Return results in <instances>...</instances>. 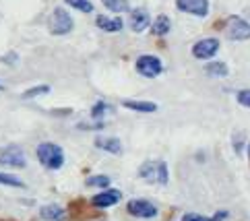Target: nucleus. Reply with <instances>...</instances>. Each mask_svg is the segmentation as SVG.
Returning a JSON list of instances; mask_svg holds the SVG:
<instances>
[{
	"label": "nucleus",
	"instance_id": "6e6552de",
	"mask_svg": "<svg viewBox=\"0 0 250 221\" xmlns=\"http://www.w3.org/2000/svg\"><path fill=\"white\" fill-rule=\"evenodd\" d=\"M178 11L194 17H207L209 15V0H176Z\"/></svg>",
	"mask_w": 250,
	"mask_h": 221
},
{
	"label": "nucleus",
	"instance_id": "4be33fe9",
	"mask_svg": "<svg viewBox=\"0 0 250 221\" xmlns=\"http://www.w3.org/2000/svg\"><path fill=\"white\" fill-rule=\"evenodd\" d=\"M0 184H4V186H15V188H23L25 186L17 176H11V174H0Z\"/></svg>",
	"mask_w": 250,
	"mask_h": 221
},
{
	"label": "nucleus",
	"instance_id": "f257e3e1",
	"mask_svg": "<svg viewBox=\"0 0 250 221\" xmlns=\"http://www.w3.org/2000/svg\"><path fill=\"white\" fill-rule=\"evenodd\" d=\"M139 178L149 182V184H159V186H166L167 180H169L166 161H162V159H151V161L141 163Z\"/></svg>",
	"mask_w": 250,
	"mask_h": 221
},
{
	"label": "nucleus",
	"instance_id": "a878e982",
	"mask_svg": "<svg viewBox=\"0 0 250 221\" xmlns=\"http://www.w3.org/2000/svg\"><path fill=\"white\" fill-rule=\"evenodd\" d=\"M226 217H229V213H228V211H219V213H215V215H213L209 221H223Z\"/></svg>",
	"mask_w": 250,
	"mask_h": 221
},
{
	"label": "nucleus",
	"instance_id": "9d476101",
	"mask_svg": "<svg viewBox=\"0 0 250 221\" xmlns=\"http://www.w3.org/2000/svg\"><path fill=\"white\" fill-rule=\"evenodd\" d=\"M120 199H122V192H120V190H116V188H105L104 192L95 194V197L91 199V205H93L95 209H108V207L118 205Z\"/></svg>",
	"mask_w": 250,
	"mask_h": 221
},
{
	"label": "nucleus",
	"instance_id": "9b49d317",
	"mask_svg": "<svg viewBox=\"0 0 250 221\" xmlns=\"http://www.w3.org/2000/svg\"><path fill=\"white\" fill-rule=\"evenodd\" d=\"M149 25H151V19H149V13L145 8H135V11H130V27L137 33L145 31Z\"/></svg>",
	"mask_w": 250,
	"mask_h": 221
},
{
	"label": "nucleus",
	"instance_id": "2eb2a0df",
	"mask_svg": "<svg viewBox=\"0 0 250 221\" xmlns=\"http://www.w3.org/2000/svg\"><path fill=\"white\" fill-rule=\"evenodd\" d=\"M124 108L128 110H135V112H143V114H151L157 110V103L153 101H137V100H124L122 101Z\"/></svg>",
	"mask_w": 250,
	"mask_h": 221
},
{
	"label": "nucleus",
	"instance_id": "b1692460",
	"mask_svg": "<svg viewBox=\"0 0 250 221\" xmlns=\"http://www.w3.org/2000/svg\"><path fill=\"white\" fill-rule=\"evenodd\" d=\"M238 103H242V105H246V108H250V89L238 93Z\"/></svg>",
	"mask_w": 250,
	"mask_h": 221
},
{
	"label": "nucleus",
	"instance_id": "423d86ee",
	"mask_svg": "<svg viewBox=\"0 0 250 221\" xmlns=\"http://www.w3.org/2000/svg\"><path fill=\"white\" fill-rule=\"evenodd\" d=\"M0 165L6 167H25L27 165V159L21 147L17 145H8L4 149H0Z\"/></svg>",
	"mask_w": 250,
	"mask_h": 221
},
{
	"label": "nucleus",
	"instance_id": "412c9836",
	"mask_svg": "<svg viewBox=\"0 0 250 221\" xmlns=\"http://www.w3.org/2000/svg\"><path fill=\"white\" fill-rule=\"evenodd\" d=\"M110 110H112V108H110V105L105 103V101H97L93 108H91V118H93V120H102V118L105 116V112H110Z\"/></svg>",
	"mask_w": 250,
	"mask_h": 221
},
{
	"label": "nucleus",
	"instance_id": "f8f14e48",
	"mask_svg": "<svg viewBox=\"0 0 250 221\" xmlns=\"http://www.w3.org/2000/svg\"><path fill=\"white\" fill-rule=\"evenodd\" d=\"M95 25L100 27L102 31H108V33H118L122 29V19L120 17H105V15H97Z\"/></svg>",
	"mask_w": 250,
	"mask_h": 221
},
{
	"label": "nucleus",
	"instance_id": "39448f33",
	"mask_svg": "<svg viewBox=\"0 0 250 221\" xmlns=\"http://www.w3.org/2000/svg\"><path fill=\"white\" fill-rule=\"evenodd\" d=\"M126 211L132 217H139V219H153L159 213L157 207L147 199H132V201H128Z\"/></svg>",
	"mask_w": 250,
	"mask_h": 221
},
{
	"label": "nucleus",
	"instance_id": "5701e85b",
	"mask_svg": "<svg viewBox=\"0 0 250 221\" xmlns=\"http://www.w3.org/2000/svg\"><path fill=\"white\" fill-rule=\"evenodd\" d=\"M43 93H50V85H38V87H33V89H27L23 93V100H31V97H38Z\"/></svg>",
	"mask_w": 250,
	"mask_h": 221
},
{
	"label": "nucleus",
	"instance_id": "393cba45",
	"mask_svg": "<svg viewBox=\"0 0 250 221\" xmlns=\"http://www.w3.org/2000/svg\"><path fill=\"white\" fill-rule=\"evenodd\" d=\"M182 221H209V219L203 217V215H196V213H186L182 217Z\"/></svg>",
	"mask_w": 250,
	"mask_h": 221
},
{
	"label": "nucleus",
	"instance_id": "20e7f679",
	"mask_svg": "<svg viewBox=\"0 0 250 221\" xmlns=\"http://www.w3.org/2000/svg\"><path fill=\"white\" fill-rule=\"evenodd\" d=\"M137 73L143 75V77H147V79H155L162 75V70H164V64H162V60H159L157 56L153 54H143L137 58Z\"/></svg>",
	"mask_w": 250,
	"mask_h": 221
},
{
	"label": "nucleus",
	"instance_id": "4468645a",
	"mask_svg": "<svg viewBox=\"0 0 250 221\" xmlns=\"http://www.w3.org/2000/svg\"><path fill=\"white\" fill-rule=\"evenodd\" d=\"M40 217L43 221H64L66 219V211L60 205H46L40 209Z\"/></svg>",
	"mask_w": 250,
	"mask_h": 221
},
{
	"label": "nucleus",
	"instance_id": "ddd939ff",
	"mask_svg": "<svg viewBox=\"0 0 250 221\" xmlns=\"http://www.w3.org/2000/svg\"><path fill=\"white\" fill-rule=\"evenodd\" d=\"M95 147L102 151H108L112 155H120L122 153V143L116 137H97L95 139Z\"/></svg>",
	"mask_w": 250,
	"mask_h": 221
},
{
	"label": "nucleus",
	"instance_id": "cd10ccee",
	"mask_svg": "<svg viewBox=\"0 0 250 221\" xmlns=\"http://www.w3.org/2000/svg\"><path fill=\"white\" fill-rule=\"evenodd\" d=\"M0 89H2V85H0Z\"/></svg>",
	"mask_w": 250,
	"mask_h": 221
},
{
	"label": "nucleus",
	"instance_id": "dca6fc26",
	"mask_svg": "<svg viewBox=\"0 0 250 221\" xmlns=\"http://www.w3.org/2000/svg\"><path fill=\"white\" fill-rule=\"evenodd\" d=\"M169 29H172V21H169L167 15H159L157 19L153 21V25H151V31H153V35H157V38L167 35Z\"/></svg>",
	"mask_w": 250,
	"mask_h": 221
},
{
	"label": "nucleus",
	"instance_id": "6ab92c4d",
	"mask_svg": "<svg viewBox=\"0 0 250 221\" xmlns=\"http://www.w3.org/2000/svg\"><path fill=\"white\" fill-rule=\"evenodd\" d=\"M87 186L91 188H108L110 186V176H89V178L85 180Z\"/></svg>",
	"mask_w": 250,
	"mask_h": 221
},
{
	"label": "nucleus",
	"instance_id": "f03ea898",
	"mask_svg": "<svg viewBox=\"0 0 250 221\" xmlns=\"http://www.w3.org/2000/svg\"><path fill=\"white\" fill-rule=\"evenodd\" d=\"M35 155H38L40 163L46 167V170H60L64 165V151L62 147L56 143H42L35 149Z\"/></svg>",
	"mask_w": 250,
	"mask_h": 221
},
{
	"label": "nucleus",
	"instance_id": "f3484780",
	"mask_svg": "<svg viewBox=\"0 0 250 221\" xmlns=\"http://www.w3.org/2000/svg\"><path fill=\"white\" fill-rule=\"evenodd\" d=\"M228 64L226 62H221V60H213V62H209L207 66H205V73H207L209 77H217V79H221V77H228Z\"/></svg>",
	"mask_w": 250,
	"mask_h": 221
},
{
	"label": "nucleus",
	"instance_id": "a211bd4d",
	"mask_svg": "<svg viewBox=\"0 0 250 221\" xmlns=\"http://www.w3.org/2000/svg\"><path fill=\"white\" fill-rule=\"evenodd\" d=\"M104 6L108 11H114V13H126L130 11V2L128 0H102Z\"/></svg>",
	"mask_w": 250,
	"mask_h": 221
},
{
	"label": "nucleus",
	"instance_id": "0eeeda50",
	"mask_svg": "<svg viewBox=\"0 0 250 221\" xmlns=\"http://www.w3.org/2000/svg\"><path fill=\"white\" fill-rule=\"evenodd\" d=\"M250 38V23L240 19V17H229L228 19V40L242 41Z\"/></svg>",
	"mask_w": 250,
	"mask_h": 221
},
{
	"label": "nucleus",
	"instance_id": "7ed1b4c3",
	"mask_svg": "<svg viewBox=\"0 0 250 221\" xmlns=\"http://www.w3.org/2000/svg\"><path fill=\"white\" fill-rule=\"evenodd\" d=\"M48 25H50V31L54 35H66V33L73 31V27H75L73 17L68 15V11H64V8H60V6L52 11Z\"/></svg>",
	"mask_w": 250,
	"mask_h": 221
},
{
	"label": "nucleus",
	"instance_id": "1a4fd4ad",
	"mask_svg": "<svg viewBox=\"0 0 250 221\" xmlns=\"http://www.w3.org/2000/svg\"><path fill=\"white\" fill-rule=\"evenodd\" d=\"M219 52V41L213 40V38H205L201 41H196L192 46V56L199 58V60H207L213 58Z\"/></svg>",
	"mask_w": 250,
	"mask_h": 221
},
{
	"label": "nucleus",
	"instance_id": "aec40b11",
	"mask_svg": "<svg viewBox=\"0 0 250 221\" xmlns=\"http://www.w3.org/2000/svg\"><path fill=\"white\" fill-rule=\"evenodd\" d=\"M64 2H66L68 6L77 8V11H81V13H91V11H93L91 0H64Z\"/></svg>",
	"mask_w": 250,
	"mask_h": 221
},
{
	"label": "nucleus",
	"instance_id": "bb28decb",
	"mask_svg": "<svg viewBox=\"0 0 250 221\" xmlns=\"http://www.w3.org/2000/svg\"><path fill=\"white\" fill-rule=\"evenodd\" d=\"M248 161H250V143H248Z\"/></svg>",
	"mask_w": 250,
	"mask_h": 221
}]
</instances>
